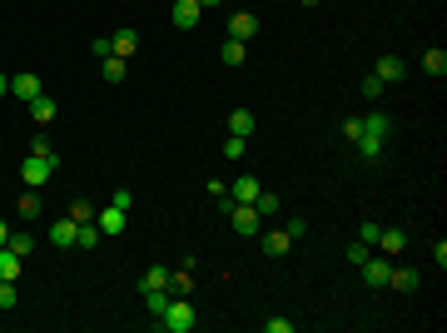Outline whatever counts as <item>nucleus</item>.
Listing matches in <instances>:
<instances>
[{
  "label": "nucleus",
  "instance_id": "10",
  "mask_svg": "<svg viewBox=\"0 0 447 333\" xmlns=\"http://www.w3.org/2000/svg\"><path fill=\"white\" fill-rule=\"evenodd\" d=\"M55 114H60V105H55V95H45V90H40V95L30 100V119H35L40 129H45V124H50Z\"/></svg>",
  "mask_w": 447,
  "mask_h": 333
},
{
  "label": "nucleus",
  "instance_id": "19",
  "mask_svg": "<svg viewBox=\"0 0 447 333\" xmlns=\"http://www.w3.org/2000/svg\"><path fill=\"white\" fill-rule=\"evenodd\" d=\"M373 75L388 85V80H403V60L398 55H378V65H373Z\"/></svg>",
  "mask_w": 447,
  "mask_h": 333
},
{
  "label": "nucleus",
  "instance_id": "3",
  "mask_svg": "<svg viewBox=\"0 0 447 333\" xmlns=\"http://www.w3.org/2000/svg\"><path fill=\"white\" fill-rule=\"evenodd\" d=\"M358 274H363V284H368V289H388V274H393V259H388V254H368V259L358 264Z\"/></svg>",
  "mask_w": 447,
  "mask_h": 333
},
{
  "label": "nucleus",
  "instance_id": "20",
  "mask_svg": "<svg viewBox=\"0 0 447 333\" xmlns=\"http://www.w3.org/2000/svg\"><path fill=\"white\" fill-rule=\"evenodd\" d=\"M378 249L393 259V254H403V249H408V234H403V229H383V234H378Z\"/></svg>",
  "mask_w": 447,
  "mask_h": 333
},
{
  "label": "nucleus",
  "instance_id": "9",
  "mask_svg": "<svg viewBox=\"0 0 447 333\" xmlns=\"http://www.w3.org/2000/svg\"><path fill=\"white\" fill-rule=\"evenodd\" d=\"M258 189H263V184H258L253 174H238V179L228 184V199H233V204H253V199H258Z\"/></svg>",
  "mask_w": 447,
  "mask_h": 333
},
{
  "label": "nucleus",
  "instance_id": "4",
  "mask_svg": "<svg viewBox=\"0 0 447 333\" xmlns=\"http://www.w3.org/2000/svg\"><path fill=\"white\" fill-rule=\"evenodd\" d=\"M50 174H55V159H40V154H30V159H25V169H20L25 189H45V184H50Z\"/></svg>",
  "mask_w": 447,
  "mask_h": 333
},
{
  "label": "nucleus",
  "instance_id": "21",
  "mask_svg": "<svg viewBox=\"0 0 447 333\" xmlns=\"http://www.w3.org/2000/svg\"><path fill=\"white\" fill-rule=\"evenodd\" d=\"M169 299H174L169 289H149V294H144V309H149V319H159V314L169 309Z\"/></svg>",
  "mask_w": 447,
  "mask_h": 333
},
{
  "label": "nucleus",
  "instance_id": "36",
  "mask_svg": "<svg viewBox=\"0 0 447 333\" xmlns=\"http://www.w3.org/2000/svg\"><path fill=\"white\" fill-rule=\"evenodd\" d=\"M383 90H388V85H383V80H378V75H368V80H363V95H368V100H378V95H383Z\"/></svg>",
  "mask_w": 447,
  "mask_h": 333
},
{
  "label": "nucleus",
  "instance_id": "37",
  "mask_svg": "<svg viewBox=\"0 0 447 333\" xmlns=\"http://www.w3.org/2000/svg\"><path fill=\"white\" fill-rule=\"evenodd\" d=\"M30 154H40V159H55V149H50V139H45V134H35V149H30Z\"/></svg>",
  "mask_w": 447,
  "mask_h": 333
},
{
  "label": "nucleus",
  "instance_id": "14",
  "mask_svg": "<svg viewBox=\"0 0 447 333\" xmlns=\"http://www.w3.org/2000/svg\"><path fill=\"white\" fill-rule=\"evenodd\" d=\"M258 244H263V254H268V259H283V254L293 249V239H288L283 229H268V234H263Z\"/></svg>",
  "mask_w": 447,
  "mask_h": 333
},
{
  "label": "nucleus",
  "instance_id": "30",
  "mask_svg": "<svg viewBox=\"0 0 447 333\" xmlns=\"http://www.w3.org/2000/svg\"><path fill=\"white\" fill-rule=\"evenodd\" d=\"M10 249H15L20 259H30V249H35V239H30V234H10Z\"/></svg>",
  "mask_w": 447,
  "mask_h": 333
},
{
  "label": "nucleus",
  "instance_id": "31",
  "mask_svg": "<svg viewBox=\"0 0 447 333\" xmlns=\"http://www.w3.org/2000/svg\"><path fill=\"white\" fill-rule=\"evenodd\" d=\"M70 219H75V224H90V219H95V209H90L85 199H75V204H70Z\"/></svg>",
  "mask_w": 447,
  "mask_h": 333
},
{
  "label": "nucleus",
  "instance_id": "18",
  "mask_svg": "<svg viewBox=\"0 0 447 333\" xmlns=\"http://www.w3.org/2000/svg\"><path fill=\"white\" fill-rule=\"evenodd\" d=\"M219 60H224V65H228V70H238V65H243V60H248V45H243V40H233V35H228V40H224V45H219Z\"/></svg>",
  "mask_w": 447,
  "mask_h": 333
},
{
  "label": "nucleus",
  "instance_id": "8",
  "mask_svg": "<svg viewBox=\"0 0 447 333\" xmlns=\"http://www.w3.org/2000/svg\"><path fill=\"white\" fill-rule=\"evenodd\" d=\"M95 224H100V234H105V239H119V234H124V224H129V214H124V209H100V214H95Z\"/></svg>",
  "mask_w": 447,
  "mask_h": 333
},
{
  "label": "nucleus",
  "instance_id": "22",
  "mask_svg": "<svg viewBox=\"0 0 447 333\" xmlns=\"http://www.w3.org/2000/svg\"><path fill=\"white\" fill-rule=\"evenodd\" d=\"M228 134H243V139H248V134H253V114L233 110V114H228Z\"/></svg>",
  "mask_w": 447,
  "mask_h": 333
},
{
  "label": "nucleus",
  "instance_id": "25",
  "mask_svg": "<svg viewBox=\"0 0 447 333\" xmlns=\"http://www.w3.org/2000/svg\"><path fill=\"white\" fill-rule=\"evenodd\" d=\"M253 209H258V219H273V214H278V194H268V189H258V199H253Z\"/></svg>",
  "mask_w": 447,
  "mask_h": 333
},
{
  "label": "nucleus",
  "instance_id": "11",
  "mask_svg": "<svg viewBox=\"0 0 447 333\" xmlns=\"http://www.w3.org/2000/svg\"><path fill=\"white\" fill-rule=\"evenodd\" d=\"M20 269H25V259H20L10 244H0V284H15V279H20Z\"/></svg>",
  "mask_w": 447,
  "mask_h": 333
},
{
  "label": "nucleus",
  "instance_id": "17",
  "mask_svg": "<svg viewBox=\"0 0 447 333\" xmlns=\"http://www.w3.org/2000/svg\"><path fill=\"white\" fill-rule=\"evenodd\" d=\"M110 50L119 55V60H129V55L139 50V30H129V25H124L119 35H110Z\"/></svg>",
  "mask_w": 447,
  "mask_h": 333
},
{
  "label": "nucleus",
  "instance_id": "16",
  "mask_svg": "<svg viewBox=\"0 0 447 333\" xmlns=\"http://www.w3.org/2000/svg\"><path fill=\"white\" fill-rule=\"evenodd\" d=\"M164 289H169L174 299H194V269L184 264L179 274H169V284H164Z\"/></svg>",
  "mask_w": 447,
  "mask_h": 333
},
{
  "label": "nucleus",
  "instance_id": "7",
  "mask_svg": "<svg viewBox=\"0 0 447 333\" xmlns=\"http://www.w3.org/2000/svg\"><path fill=\"white\" fill-rule=\"evenodd\" d=\"M199 0H174V10H169V20H174V30H194L199 25Z\"/></svg>",
  "mask_w": 447,
  "mask_h": 333
},
{
  "label": "nucleus",
  "instance_id": "38",
  "mask_svg": "<svg viewBox=\"0 0 447 333\" xmlns=\"http://www.w3.org/2000/svg\"><path fill=\"white\" fill-rule=\"evenodd\" d=\"M0 309H15V284H0Z\"/></svg>",
  "mask_w": 447,
  "mask_h": 333
},
{
  "label": "nucleus",
  "instance_id": "23",
  "mask_svg": "<svg viewBox=\"0 0 447 333\" xmlns=\"http://www.w3.org/2000/svg\"><path fill=\"white\" fill-rule=\"evenodd\" d=\"M423 70H428L433 80H443V75H447V55H443V50H428V55H423Z\"/></svg>",
  "mask_w": 447,
  "mask_h": 333
},
{
  "label": "nucleus",
  "instance_id": "39",
  "mask_svg": "<svg viewBox=\"0 0 447 333\" xmlns=\"http://www.w3.org/2000/svg\"><path fill=\"white\" fill-rule=\"evenodd\" d=\"M110 204H114V209H124V214H129V204H134V194H129V189H119V194H114Z\"/></svg>",
  "mask_w": 447,
  "mask_h": 333
},
{
  "label": "nucleus",
  "instance_id": "34",
  "mask_svg": "<svg viewBox=\"0 0 447 333\" xmlns=\"http://www.w3.org/2000/svg\"><path fill=\"white\" fill-rule=\"evenodd\" d=\"M283 234H288V239H303V234H308V219H298V214H293V219L283 224Z\"/></svg>",
  "mask_w": 447,
  "mask_h": 333
},
{
  "label": "nucleus",
  "instance_id": "29",
  "mask_svg": "<svg viewBox=\"0 0 447 333\" xmlns=\"http://www.w3.org/2000/svg\"><path fill=\"white\" fill-rule=\"evenodd\" d=\"M243 149H248L243 134H228V139H224V159H243Z\"/></svg>",
  "mask_w": 447,
  "mask_h": 333
},
{
  "label": "nucleus",
  "instance_id": "40",
  "mask_svg": "<svg viewBox=\"0 0 447 333\" xmlns=\"http://www.w3.org/2000/svg\"><path fill=\"white\" fill-rule=\"evenodd\" d=\"M0 244H10V224L0 219Z\"/></svg>",
  "mask_w": 447,
  "mask_h": 333
},
{
  "label": "nucleus",
  "instance_id": "2",
  "mask_svg": "<svg viewBox=\"0 0 447 333\" xmlns=\"http://www.w3.org/2000/svg\"><path fill=\"white\" fill-rule=\"evenodd\" d=\"M154 324L164 333H189L194 329V304H189V299H169V309H164Z\"/></svg>",
  "mask_w": 447,
  "mask_h": 333
},
{
  "label": "nucleus",
  "instance_id": "24",
  "mask_svg": "<svg viewBox=\"0 0 447 333\" xmlns=\"http://www.w3.org/2000/svg\"><path fill=\"white\" fill-rule=\"evenodd\" d=\"M15 209H20V219H35V214H40V189H25Z\"/></svg>",
  "mask_w": 447,
  "mask_h": 333
},
{
  "label": "nucleus",
  "instance_id": "42",
  "mask_svg": "<svg viewBox=\"0 0 447 333\" xmlns=\"http://www.w3.org/2000/svg\"><path fill=\"white\" fill-rule=\"evenodd\" d=\"M298 5H308V10H313V5H318V0H298Z\"/></svg>",
  "mask_w": 447,
  "mask_h": 333
},
{
  "label": "nucleus",
  "instance_id": "1",
  "mask_svg": "<svg viewBox=\"0 0 447 333\" xmlns=\"http://www.w3.org/2000/svg\"><path fill=\"white\" fill-rule=\"evenodd\" d=\"M388 139H393V114H383V110H373V114H363V129H358V159H383V149H388Z\"/></svg>",
  "mask_w": 447,
  "mask_h": 333
},
{
  "label": "nucleus",
  "instance_id": "28",
  "mask_svg": "<svg viewBox=\"0 0 447 333\" xmlns=\"http://www.w3.org/2000/svg\"><path fill=\"white\" fill-rule=\"evenodd\" d=\"M100 239H105V234H100V224L90 219V224H80V239H75V244H80V249H95Z\"/></svg>",
  "mask_w": 447,
  "mask_h": 333
},
{
  "label": "nucleus",
  "instance_id": "12",
  "mask_svg": "<svg viewBox=\"0 0 447 333\" xmlns=\"http://www.w3.org/2000/svg\"><path fill=\"white\" fill-rule=\"evenodd\" d=\"M228 35H233V40H253V35H258V15L238 10V15L228 20Z\"/></svg>",
  "mask_w": 447,
  "mask_h": 333
},
{
  "label": "nucleus",
  "instance_id": "33",
  "mask_svg": "<svg viewBox=\"0 0 447 333\" xmlns=\"http://www.w3.org/2000/svg\"><path fill=\"white\" fill-rule=\"evenodd\" d=\"M368 254H373V249H368V244H363V239H358V244H348V264H353V269H358V264H363V259H368Z\"/></svg>",
  "mask_w": 447,
  "mask_h": 333
},
{
  "label": "nucleus",
  "instance_id": "32",
  "mask_svg": "<svg viewBox=\"0 0 447 333\" xmlns=\"http://www.w3.org/2000/svg\"><path fill=\"white\" fill-rule=\"evenodd\" d=\"M378 234H383V224H358V239H363V244H368V249H373V244H378Z\"/></svg>",
  "mask_w": 447,
  "mask_h": 333
},
{
  "label": "nucleus",
  "instance_id": "6",
  "mask_svg": "<svg viewBox=\"0 0 447 333\" xmlns=\"http://www.w3.org/2000/svg\"><path fill=\"white\" fill-rule=\"evenodd\" d=\"M45 239H50L55 249H75V239H80V224L65 214V219H55V224H50V234H45Z\"/></svg>",
  "mask_w": 447,
  "mask_h": 333
},
{
  "label": "nucleus",
  "instance_id": "26",
  "mask_svg": "<svg viewBox=\"0 0 447 333\" xmlns=\"http://www.w3.org/2000/svg\"><path fill=\"white\" fill-rule=\"evenodd\" d=\"M164 284H169V269H159V264H154V269L139 279V294H149V289H164Z\"/></svg>",
  "mask_w": 447,
  "mask_h": 333
},
{
  "label": "nucleus",
  "instance_id": "15",
  "mask_svg": "<svg viewBox=\"0 0 447 333\" xmlns=\"http://www.w3.org/2000/svg\"><path fill=\"white\" fill-rule=\"evenodd\" d=\"M388 284H393L398 294H418V284H423V274H418V269H398V264H393V274H388Z\"/></svg>",
  "mask_w": 447,
  "mask_h": 333
},
{
  "label": "nucleus",
  "instance_id": "5",
  "mask_svg": "<svg viewBox=\"0 0 447 333\" xmlns=\"http://www.w3.org/2000/svg\"><path fill=\"white\" fill-rule=\"evenodd\" d=\"M228 224H233L243 239H253V234L263 229V219H258V209H253V204H233V209H228Z\"/></svg>",
  "mask_w": 447,
  "mask_h": 333
},
{
  "label": "nucleus",
  "instance_id": "43",
  "mask_svg": "<svg viewBox=\"0 0 447 333\" xmlns=\"http://www.w3.org/2000/svg\"><path fill=\"white\" fill-rule=\"evenodd\" d=\"M199 5H204V10H209V5H219V0H199Z\"/></svg>",
  "mask_w": 447,
  "mask_h": 333
},
{
  "label": "nucleus",
  "instance_id": "13",
  "mask_svg": "<svg viewBox=\"0 0 447 333\" xmlns=\"http://www.w3.org/2000/svg\"><path fill=\"white\" fill-rule=\"evenodd\" d=\"M10 95L30 105V100L40 95V75H30V70H25V75H15V80H10Z\"/></svg>",
  "mask_w": 447,
  "mask_h": 333
},
{
  "label": "nucleus",
  "instance_id": "27",
  "mask_svg": "<svg viewBox=\"0 0 447 333\" xmlns=\"http://www.w3.org/2000/svg\"><path fill=\"white\" fill-rule=\"evenodd\" d=\"M100 75L119 85V80H124V60H119V55H105V60H100Z\"/></svg>",
  "mask_w": 447,
  "mask_h": 333
},
{
  "label": "nucleus",
  "instance_id": "35",
  "mask_svg": "<svg viewBox=\"0 0 447 333\" xmlns=\"http://www.w3.org/2000/svg\"><path fill=\"white\" fill-rule=\"evenodd\" d=\"M263 333H293V319H263Z\"/></svg>",
  "mask_w": 447,
  "mask_h": 333
},
{
  "label": "nucleus",
  "instance_id": "41",
  "mask_svg": "<svg viewBox=\"0 0 447 333\" xmlns=\"http://www.w3.org/2000/svg\"><path fill=\"white\" fill-rule=\"evenodd\" d=\"M5 95H10V80H5V75H0V100H5Z\"/></svg>",
  "mask_w": 447,
  "mask_h": 333
}]
</instances>
